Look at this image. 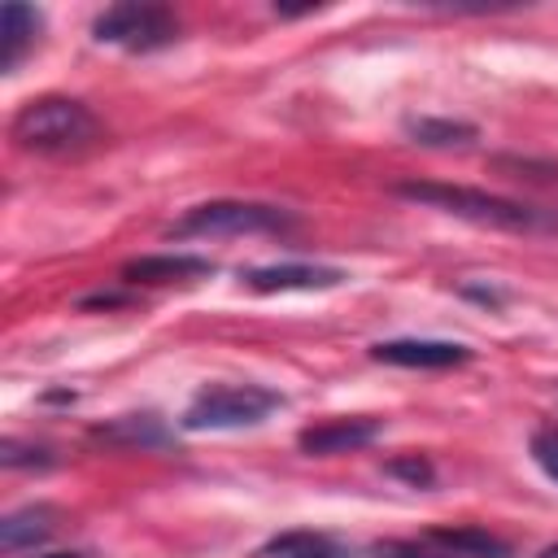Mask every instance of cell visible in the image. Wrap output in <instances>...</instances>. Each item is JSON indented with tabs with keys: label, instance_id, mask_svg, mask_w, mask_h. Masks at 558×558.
Masks as SVG:
<instances>
[{
	"label": "cell",
	"instance_id": "obj_12",
	"mask_svg": "<svg viewBox=\"0 0 558 558\" xmlns=\"http://www.w3.org/2000/svg\"><path fill=\"white\" fill-rule=\"evenodd\" d=\"M52 519H57V514H52L48 506H26V510L4 514V523H0V549H4V554H22V549L48 541L52 527H57Z\"/></svg>",
	"mask_w": 558,
	"mask_h": 558
},
{
	"label": "cell",
	"instance_id": "obj_16",
	"mask_svg": "<svg viewBox=\"0 0 558 558\" xmlns=\"http://www.w3.org/2000/svg\"><path fill=\"white\" fill-rule=\"evenodd\" d=\"M388 471H392V475H405V480H414V484H427V480H432V466H427L423 458H401V462H388Z\"/></svg>",
	"mask_w": 558,
	"mask_h": 558
},
{
	"label": "cell",
	"instance_id": "obj_8",
	"mask_svg": "<svg viewBox=\"0 0 558 558\" xmlns=\"http://www.w3.org/2000/svg\"><path fill=\"white\" fill-rule=\"evenodd\" d=\"M379 436V418H327L301 432V449L314 458H331V453H349L362 449Z\"/></svg>",
	"mask_w": 558,
	"mask_h": 558
},
{
	"label": "cell",
	"instance_id": "obj_6",
	"mask_svg": "<svg viewBox=\"0 0 558 558\" xmlns=\"http://www.w3.org/2000/svg\"><path fill=\"white\" fill-rule=\"evenodd\" d=\"M375 558H510V545L484 527H432L410 541H384Z\"/></svg>",
	"mask_w": 558,
	"mask_h": 558
},
{
	"label": "cell",
	"instance_id": "obj_13",
	"mask_svg": "<svg viewBox=\"0 0 558 558\" xmlns=\"http://www.w3.org/2000/svg\"><path fill=\"white\" fill-rule=\"evenodd\" d=\"M253 558H349V554L323 532H279Z\"/></svg>",
	"mask_w": 558,
	"mask_h": 558
},
{
	"label": "cell",
	"instance_id": "obj_11",
	"mask_svg": "<svg viewBox=\"0 0 558 558\" xmlns=\"http://www.w3.org/2000/svg\"><path fill=\"white\" fill-rule=\"evenodd\" d=\"M35 31H39V9L17 0L0 9V70H13L26 57V48L35 44Z\"/></svg>",
	"mask_w": 558,
	"mask_h": 558
},
{
	"label": "cell",
	"instance_id": "obj_5",
	"mask_svg": "<svg viewBox=\"0 0 558 558\" xmlns=\"http://www.w3.org/2000/svg\"><path fill=\"white\" fill-rule=\"evenodd\" d=\"M92 31H96L100 44H113V48H126V52H153V48H166L179 35V22L161 4L126 0V4L105 9Z\"/></svg>",
	"mask_w": 558,
	"mask_h": 558
},
{
	"label": "cell",
	"instance_id": "obj_15",
	"mask_svg": "<svg viewBox=\"0 0 558 558\" xmlns=\"http://www.w3.org/2000/svg\"><path fill=\"white\" fill-rule=\"evenodd\" d=\"M532 458L549 480H558V423H545L532 432Z\"/></svg>",
	"mask_w": 558,
	"mask_h": 558
},
{
	"label": "cell",
	"instance_id": "obj_9",
	"mask_svg": "<svg viewBox=\"0 0 558 558\" xmlns=\"http://www.w3.org/2000/svg\"><path fill=\"white\" fill-rule=\"evenodd\" d=\"M340 279L344 275L331 266H262L244 275L253 292H314V288H336Z\"/></svg>",
	"mask_w": 558,
	"mask_h": 558
},
{
	"label": "cell",
	"instance_id": "obj_10",
	"mask_svg": "<svg viewBox=\"0 0 558 558\" xmlns=\"http://www.w3.org/2000/svg\"><path fill=\"white\" fill-rule=\"evenodd\" d=\"M209 257H192V253H161V257H135L122 266V279L131 283H170V279H192V275H209Z\"/></svg>",
	"mask_w": 558,
	"mask_h": 558
},
{
	"label": "cell",
	"instance_id": "obj_7",
	"mask_svg": "<svg viewBox=\"0 0 558 558\" xmlns=\"http://www.w3.org/2000/svg\"><path fill=\"white\" fill-rule=\"evenodd\" d=\"M371 357L388 366H410V371H445V366H462L471 349L453 340H384L371 349Z\"/></svg>",
	"mask_w": 558,
	"mask_h": 558
},
{
	"label": "cell",
	"instance_id": "obj_4",
	"mask_svg": "<svg viewBox=\"0 0 558 558\" xmlns=\"http://www.w3.org/2000/svg\"><path fill=\"white\" fill-rule=\"evenodd\" d=\"M292 227V214L275 209V205H257V201H209L187 209L170 235L187 240V235H248V231H283Z\"/></svg>",
	"mask_w": 558,
	"mask_h": 558
},
{
	"label": "cell",
	"instance_id": "obj_18",
	"mask_svg": "<svg viewBox=\"0 0 558 558\" xmlns=\"http://www.w3.org/2000/svg\"><path fill=\"white\" fill-rule=\"evenodd\" d=\"M48 558H87V554H48Z\"/></svg>",
	"mask_w": 558,
	"mask_h": 558
},
{
	"label": "cell",
	"instance_id": "obj_2",
	"mask_svg": "<svg viewBox=\"0 0 558 558\" xmlns=\"http://www.w3.org/2000/svg\"><path fill=\"white\" fill-rule=\"evenodd\" d=\"M9 135L31 148V153H78L87 144H96L100 122L83 100L70 96H39L31 105L17 109Z\"/></svg>",
	"mask_w": 558,
	"mask_h": 558
},
{
	"label": "cell",
	"instance_id": "obj_14",
	"mask_svg": "<svg viewBox=\"0 0 558 558\" xmlns=\"http://www.w3.org/2000/svg\"><path fill=\"white\" fill-rule=\"evenodd\" d=\"M410 135L423 140V144H466V140L475 135V126H466V122H427V118H418V122H410Z\"/></svg>",
	"mask_w": 558,
	"mask_h": 558
},
{
	"label": "cell",
	"instance_id": "obj_1",
	"mask_svg": "<svg viewBox=\"0 0 558 558\" xmlns=\"http://www.w3.org/2000/svg\"><path fill=\"white\" fill-rule=\"evenodd\" d=\"M397 196L414 201V205H432L440 214L466 218L475 227H493V231H549L554 218L523 205V201H506L480 187H462V183H397Z\"/></svg>",
	"mask_w": 558,
	"mask_h": 558
},
{
	"label": "cell",
	"instance_id": "obj_17",
	"mask_svg": "<svg viewBox=\"0 0 558 558\" xmlns=\"http://www.w3.org/2000/svg\"><path fill=\"white\" fill-rule=\"evenodd\" d=\"M536 558H558V545H549V549H541Z\"/></svg>",
	"mask_w": 558,
	"mask_h": 558
},
{
	"label": "cell",
	"instance_id": "obj_3",
	"mask_svg": "<svg viewBox=\"0 0 558 558\" xmlns=\"http://www.w3.org/2000/svg\"><path fill=\"white\" fill-rule=\"evenodd\" d=\"M279 392L262 388V384H214L201 388L196 401L183 414L187 432H218V427H253L262 423L270 410H279Z\"/></svg>",
	"mask_w": 558,
	"mask_h": 558
}]
</instances>
